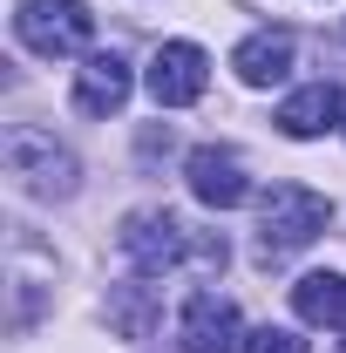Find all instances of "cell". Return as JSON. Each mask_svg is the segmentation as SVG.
Wrapping results in <instances>:
<instances>
[{
    "instance_id": "cell-1",
    "label": "cell",
    "mask_w": 346,
    "mask_h": 353,
    "mask_svg": "<svg viewBox=\"0 0 346 353\" xmlns=\"http://www.w3.org/2000/svg\"><path fill=\"white\" fill-rule=\"evenodd\" d=\"M326 224H333V204H326L319 190H305V183H272L258 197V252L265 259H285V252L312 245Z\"/></svg>"
},
{
    "instance_id": "cell-2",
    "label": "cell",
    "mask_w": 346,
    "mask_h": 353,
    "mask_svg": "<svg viewBox=\"0 0 346 353\" xmlns=\"http://www.w3.org/2000/svg\"><path fill=\"white\" fill-rule=\"evenodd\" d=\"M123 252H130V265L136 272H170V265H183L190 252L197 259H211V265H224V238H190L183 231V218H170V211H130L123 218Z\"/></svg>"
},
{
    "instance_id": "cell-3",
    "label": "cell",
    "mask_w": 346,
    "mask_h": 353,
    "mask_svg": "<svg viewBox=\"0 0 346 353\" xmlns=\"http://www.w3.org/2000/svg\"><path fill=\"white\" fill-rule=\"evenodd\" d=\"M14 34L21 48H34V54H82L95 41V14H88L82 0H21V14H14Z\"/></svg>"
},
{
    "instance_id": "cell-4",
    "label": "cell",
    "mask_w": 346,
    "mask_h": 353,
    "mask_svg": "<svg viewBox=\"0 0 346 353\" xmlns=\"http://www.w3.org/2000/svg\"><path fill=\"white\" fill-rule=\"evenodd\" d=\"M7 170L21 176V190H34V197H68L75 190V157L48 130H14L7 136Z\"/></svg>"
},
{
    "instance_id": "cell-5",
    "label": "cell",
    "mask_w": 346,
    "mask_h": 353,
    "mask_svg": "<svg viewBox=\"0 0 346 353\" xmlns=\"http://www.w3.org/2000/svg\"><path fill=\"white\" fill-rule=\"evenodd\" d=\"M183 176H190V197H197L204 211H238V204L252 197L245 157H238V150H217V143L190 150V157H183Z\"/></svg>"
},
{
    "instance_id": "cell-6",
    "label": "cell",
    "mask_w": 346,
    "mask_h": 353,
    "mask_svg": "<svg viewBox=\"0 0 346 353\" xmlns=\"http://www.w3.org/2000/svg\"><path fill=\"white\" fill-rule=\"evenodd\" d=\"M211 82V54L197 41H163L150 54V95H156V109H190L197 95Z\"/></svg>"
},
{
    "instance_id": "cell-7",
    "label": "cell",
    "mask_w": 346,
    "mask_h": 353,
    "mask_svg": "<svg viewBox=\"0 0 346 353\" xmlns=\"http://www.w3.org/2000/svg\"><path fill=\"white\" fill-rule=\"evenodd\" d=\"M176 340H183V353H238L245 347L238 306L217 299V292H190V306H183V319H176Z\"/></svg>"
},
{
    "instance_id": "cell-8",
    "label": "cell",
    "mask_w": 346,
    "mask_h": 353,
    "mask_svg": "<svg viewBox=\"0 0 346 353\" xmlns=\"http://www.w3.org/2000/svg\"><path fill=\"white\" fill-rule=\"evenodd\" d=\"M272 123L292 136V143H312V136H326V130H346V95L333 82H305V88H292L278 102Z\"/></svg>"
},
{
    "instance_id": "cell-9",
    "label": "cell",
    "mask_w": 346,
    "mask_h": 353,
    "mask_svg": "<svg viewBox=\"0 0 346 353\" xmlns=\"http://www.w3.org/2000/svg\"><path fill=\"white\" fill-rule=\"evenodd\" d=\"M292 34L285 28H258V34H245L238 41V54H231V68H238V82L245 88H272V82H285L292 75Z\"/></svg>"
},
{
    "instance_id": "cell-10",
    "label": "cell",
    "mask_w": 346,
    "mask_h": 353,
    "mask_svg": "<svg viewBox=\"0 0 346 353\" xmlns=\"http://www.w3.org/2000/svg\"><path fill=\"white\" fill-rule=\"evenodd\" d=\"M130 102V61L123 54H88L75 68V109L82 116H116Z\"/></svg>"
},
{
    "instance_id": "cell-11",
    "label": "cell",
    "mask_w": 346,
    "mask_h": 353,
    "mask_svg": "<svg viewBox=\"0 0 346 353\" xmlns=\"http://www.w3.org/2000/svg\"><path fill=\"white\" fill-rule=\"evenodd\" d=\"M292 306L305 326H346V279L340 272H305L292 285Z\"/></svg>"
},
{
    "instance_id": "cell-12",
    "label": "cell",
    "mask_w": 346,
    "mask_h": 353,
    "mask_svg": "<svg viewBox=\"0 0 346 353\" xmlns=\"http://www.w3.org/2000/svg\"><path fill=\"white\" fill-rule=\"evenodd\" d=\"M245 353H305V340L292 326H252L245 333Z\"/></svg>"
},
{
    "instance_id": "cell-13",
    "label": "cell",
    "mask_w": 346,
    "mask_h": 353,
    "mask_svg": "<svg viewBox=\"0 0 346 353\" xmlns=\"http://www.w3.org/2000/svg\"><path fill=\"white\" fill-rule=\"evenodd\" d=\"M340 353H346V340H340Z\"/></svg>"
}]
</instances>
